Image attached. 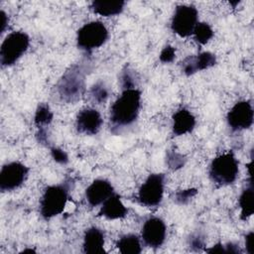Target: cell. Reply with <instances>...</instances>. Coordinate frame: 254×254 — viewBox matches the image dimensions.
<instances>
[{
  "label": "cell",
  "mask_w": 254,
  "mask_h": 254,
  "mask_svg": "<svg viewBox=\"0 0 254 254\" xmlns=\"http://www.w3.org/2000/svg\"><path fill=\"white\" fill-rule=\"evenodd\" d=\"M102 118L100 113L93 108H84L80 110L75 119V126L79 133L85 135H95L101 128Z\"/></svg>",
  "instance_id": "12"
},
{
  "label": "cell",
  "mask_w": 254,
  "mask_h": 254,
  "mask_svg": "<svg viewBox=\"0 0 254 254\" xmlns=\"http://www.w3.org/2000/svg\"><path fill=\"white\" fill-rule=\"evenodd\" d=\"M124 6V1H93L90 4V9L100 16L110 17L120 14Z\"/></svg>",
  "instance_id": "18"
},
{
  "label": "cell",
  "mask_w": 254,
  "mask_h": 254,
  "mask_svg": "<svg viewBox=\"0 0 254 254\" xmlns=\"http://www.w3.org/2000/svg\"><path fill=\"white\" fill-rule=\"evenodd\" d=\"M51 155L53 157V159L60 164H66L68 162V157L67 154L60 149V148H52L51 149Z\"/></svg>",
  "instance_id": "27"
},
{
  "label": "cell",
  "mask_w": 254,
  "mask_h": 254,
  "mask_svg": "<svg viewBox=\"0 0 254 254\" xmlns=\"http://www.w3.org/2000/svg\"><path fill=\"white\" fill-rule=\"evenodd\" d=\"M141 107V92L137 88L124 89L110 108V123L121 128L134 123Z\"/></svg>",
  "instance_id": "1"
},
{
  "label": "cell",
  "mask_w": 254,
  "mask_h": 254,
  "mask_svg": "<svg viewBox=\"0 0 254 254\" xmlns=\"http://www.w3.org/2000/svg\"><path fill=\"white\" fill-rule=\"evenodd\" d=\"M196 193H197V190L193 189V188L182 190L176 193L175 199L178 203L185 204V203H188Z\"/></svg>",
  "instance_id": "25"
},
{
  "label": "cell",
  "mask_w": 254,
  "mask_h": 254,
  "mask_svg": "<svg viewBox=\"0 0 254 254\" xmlns=\"http://www.w3.org/2000/svg\"><path fill=\"white\" fill-rule=\"evenodd\" d=\"M104 232L98 227H90L86 229L83 236V252L87 254L104 253Z\"/></svg>",
  "instance_id": "15"
},
{
  "label": "cell",
  "mask_w": 254,
  "mask_h": 254,
  "mask_svg": "<svg viewBox=\"0 0 254 254\" xmlns=\"http://www.w3.org/2000/svg\"><path fill=\"white\" fill-rule=\"evenodd\" d=\"M167 228L165 222L156 216L149 217L143 224L141 237L143 242L151 248H159L166 239Z\"/></svg>",
  "instance_id": "11"
},
{
  "label": "cell",
  "mask_w": 254,
  "mask_h": 254,
  "mask_svg": "<svg viewBox=\"0 0 254 254\" xmlns=\"http://www.w3.org/2000/svg\"><path fill=\"white\" fill-rule=\"evenodd\" d=\"M239 206H240V218L246 220L254 212V190L252 178L249 180V186L244 189L239 196Z\"/></svg>",
  "instance_id": "19"
},
{
  "label": "cell",
  "mask_w": 254,
  "mask_h": 254,
  "mask_svg": "<svg viewBox=\"0 0 254 254\" xmlns=\"http://www.w3.org/2000/svg\"><path fill=\"white\" fill-rule=\"evenodd\" d=\"M195 126V118L188 109H180L173 115V133L182 136L190 133Z\"/></svg>",
  "instance_id": "17"
},
{
  "label": "cell",
  "mask_w": 254,
  "mask_h": 254,
  "mask_svg": "<svg viewBox=\"0 0 254 254\" xmlns=\"http://www.w3.org/2000/svg\"><path fill=\"white\" fill-rule=\"evenodd\" d=\"M127 211L128 210L123 204L120 196L114 192L102 203L99 215L104 216L107 219H119L125 217Z\"/></svg>",
  "instance_id": "16"
},
{
  "label": "cell",
  "mask_w": 254,
  "mask_h": 254,
  "mask_svg": "<svg viewBox=\"0 0 254 254\" xmlns=\"http://www.w3.org/2000/svg\"><path fill=\"white\" fill-rule=\"evenodd\" d=\"M90 97L93 102H96L97 104L103 103L108 98V89L105 86V84L101 81L96 82L92 85L90 89Z\"/></svg>",
  "instance_id": "23"
},
{
  "label": "cell",
  "mask_w": 254,
  "mask_h": 254,
  "mask_svg": "<svg viewBox=\"0 0 254 254\" xmlns=\"http://www.w3.org/2000/svg\"><path fill=\"white\" fill-rule=\"evenodd\" d=\"M175 57H176L175 48L172 46H166L160 54V61L164 64H169L174 61Z\"/></svg>",
  "instance_id": "26"
},
{
  "label": "cell",
  "mask_w": 254,
  "mask_h": 254,
  "mask_svg": "<svg viewBox=\"0 0 254 254\" xmlns=\"http://www.w3.org/2000/svg\"><path fill=\"white\" fill-rule=\"evenodd\" d=\"M69 188L66 184L48 187L40 201V212L45 219H50L61 214L68 199Z\"/></svg>",
  "instance_id": "3"
},
{
  "label": "cell",
  "mask_w": 254,
  "mask_h": 254,
  "mask_svg": "<svg viewBox=\"0 0 254 254\" xmlns=\"http://www.w3.org/2000/svg\"><path fill=\"white\" fill-rule=\"evenodd\" d=\"M186 159L183 155L177 153L176 151H169L167 155V163L169 167L173 170H178L185 165Z\"/></svg>",
  "instance_id": "24"
},
{
  "label": "cell",
  "mask_w": 254,
  "mask_h": 254,
  "mask_svg": "<svg viewBox=\"0 0 254 254\" xmlns=\"http://www.w3.org/2000/svg\"><path fill=\"white\" fill-rule=\"evenodd\" d=\"M254 111L249 101L242 100L235 103L227 113V123L233 131L248 129L253 124Z\"/></svg>",
  "instance_id": "10"
},
{
  "label": "cell",
  "mask_w": 254,
  "mask_h": 254,
  "mask_svg": "<svg viewBox=\"0 0 254 254\" xmlns=\"http://www.w3.org/2000/svg\"><path fill=\"white\" fill-rule=\"evenodd\" d=\"M238 173V162L232 152L217 156L212 160L209 167L210 179L220 186H227L234 183Z\"/></svg>",
  "instance_id": "4"
},
{
  "label": "cell",
  "mask_w": 254,
  "mask_h": 254,
  "mask_svg": "<svg viewBox=\"0 0 254 254\" xmlns=\"http://www.w3.org/2000/svg\"><path fill=\"white\" fill-rule=\"evenodd\" d=\"M108 30L100 21H92L83 25L76 34L77 47L86 52L101 47L108 39Z\"/></svg>",
  "instance_id": "6"
},
{
  "label": "cell",
  "mask_w": 254,
  "mask_h": 254,
  "mask_svg": "<svg viewBox=\"0 0 254 254\" xmlns=\"http://www.w3.org/2000/svg\"><path fill=\"white\" fill-rule=\"evenodd\" d=\"M53 113L49 107V105L45 103H41L35 113L34 122L38 127H43V125H48L52 122Z\"/></svg>",
  "instance_id": "22"
},
{
  "label": "cell",
  "mask_w": 254,
  "mask_h": 254,
  "mask_svg": "<svg viewBox=\"0 0 254 254\" xmlns=\"http://www.w3.org/2000/svg\"><path fill=\"white\" fill-rule=\"evenodd\" d=\"M224 247H225V253H233V254L241 253V249L239 248V246L232 242L225 244Z\"/></svg>",
  "instance_id": "30"
},
{
  "label": "cell",
  "mask_w": 254,
  "mask_h": 254,
  "mask_svg": "<svg viewBox=\"0 0 254 254\" xmlns=\"http://www.w3.org/2000/svg\"><path fill=\"white\" fill-rule=\"evenodd\" d=\"M118 250L122 254H139L142 251L140 238L136 234H125L116 243Z\"/></svg>",
  "instance_id": "20"
},
{
  "label": "cell",
  "mask_w": 254,
  "mask_h": 254,
  "mask_svg": "<svg viewBox=\"0 0 254 254\" xmlns=\"http://www.w3.org/2000/svg\"><path fill=\"white\" fill-rule=\"evenodd\" d=\"M183 71L186 75H191L198 70H204L216 64V57L209 53L203 52L196 57H189L183 63Z\"/></svg>",
  "instance_id": "14"
},
{
  "label": "cell",
  "mask_w": 254,
  "mask_h": 254,
  "mask_svg": "<svg viewBox=\"0 0 254 254\" xmlns=\"http://www.w3.org/2000/svg\"><path fill=\"white\" fill-rule=\"evenodd\" d=\"M197 10L190 5H179L177 6L172 22L171 28L174 33L182 38L192 35V32L197 24Z\"/></svg>",
  "instance_id": "8"
},
{
  "label": "cell",
  "mask_w": 254,
  "mask_h": 254,
  "mask_svg": "<svg viewBox=\"0 0 254 254\" xmlns=\"http://www.w3.org/2000/svg\"><path fill=\"white\" fill-rule=\"evenodd\" d=\"M114 193L111 183L105 179L93 181L85 190V197L91 206L102 204L110 195Z\"/></svg>",
  "instance_id": "13"
},
{
  "label": "cell",
  "mask_w": 254,
  "mask_h": 254,
  "mask_svg": "<svg viewBox=\"0 0 254 254\" xmlns=\"http://www.w3.org/2000/svg\"><path fill=\"white\" fill-rule=\"evenodd\" d=\"M192 35L194 37L195 42H197L200 45H204L213 37V31L207 23L201 22L196 24L192 32Z\"/></svg>",
  "instance_id": "21"
},
{
  "label": "cell",
  "mask_w": 254,
  "mask_h": 254,
  "mask_svg": "<svg viewBox=\"0 0 254 254\" xmlns=\"http://www.w3.org/2000/svg\"><path fill=\"white\" fill-rule=\"evenodd\" d=\"M0 18H1V33H3L5 31L6 25L8 23V17H7V15H6V13L4 11H1Z\"/></svg>",
  "instance_id": "32"
},
{
  "label": "cell",
  "mask_w": 254,
  "mask_h": 254,
  "mask_svg": "<svg viewBox=\"0 0 254 254\" xmlns=\"http://www.w3.org/2000/svg\"><path fill=\"white\" fill-rule=\"evenodd\" d=\"M85 89V74L83 69L74 64L70 66L58 82L60 96L65 102H75L83 95Z\"/></svg>",
  "instance_id": "2"
},
{
  "label": "cell",
  "mask_w": 254,
  "mask_h": 254,
  "mask_svg": "<svg viewBox=\"0 0 254 254\" xmlns=\"http://www.w3.org/2000/svg\"><path fill=\"white\" fill-rule=\"evenodd\" d=\"M190 245L191 248H193L195 250H199L200 248H202L204 246L203 238H201L200 235H193L190 239Z\"/></svg>",
  "instance_id": "28"
},
{
  "label": "cell",
  "mask_w": 254,
  "mask_h": 254,
  "mask_svg": "<svg viewBox=\"0 0 254 254\" xmlns=\"http://www.w3.org/2000/svg\"><path fill=\"white\" fill-rule=\"evenodd\" d=\"M205 251L208 253H225V247L222 243H216L211 248L205 249Z\"/></svg>",
  "instance_id": "31"
},
{
  "label": "cell",
  "mask_w": 254,
  "mask_h": 254,
  "mask_svg": "<svg viewBox=\"0 0 254 254\" xmlns=\"http://www.w3.org/2000/svg\"><path fill=\"white\" fill-rule=\"evenodd\" d=\"M26 252H34V250H32V249H26V250H23V253H26Z\"/></svg>",
  "instance_id": "33"
},
{
  "label": "cell",
  "mask_w": 254,
  "mask_h": 254,
  "mask_svg": "<svg viewBox=\"0 0 254 254\" xmlns=\"http://www.w3.org/2000/svg\"><path fill=\"white\" fill-rule=\"evenodd\" d=\"M28 173V167L20 162L5 164L0 171V190L11 191L18 189L25 182Z\"/></svg>",
  "instance_id": "9"
},
{
  "label": "cell",
  "mask_w": 254,
  "mask_h": 254,
  "mask_svg": "<svg viewBox=\"0 0 254 254\" xmlns=\"http://www.w3.org/2000/svg\"><path fill=\"white\" fill-rule=\"evenodd\" d=\"M253 245H254V233L253 231H250L245 236V248L249 254L253 253V249H254Z\"/></svg>",
  "instance_id": "29"
},
{
  "label": "cell",
  "mask_w": 254,
  "mask_h": 254,
  "mask_svg": "<svg viewBox=\"0 0 254 254\" xmlns=\"http://www.w3.org/2000/svg\"><path fill=\"white\" fill-rule=\"evenodd\" d=\"M30 38L25 32L10 33L0 48V63L2 66L13 65L28 50Z\"/></svg>",
  "instance_id": "5"
},
{
  "label": "cell",
  "mask_w": 254,
  "mask_h": 254,
  "mask_svg": "<svg viewBox=\"0 0 254 254\" xmlns=\"http://www.w3.org/2000/svg\"><path fill=\"white\" fill-rule=\"evenodd\" d=\"M165 176L152 174L141 185L138 190V200L145 206H157L161 203L164 194Z\"/></svg>",
  "instance_id": "7"
}]
</instances>
